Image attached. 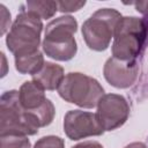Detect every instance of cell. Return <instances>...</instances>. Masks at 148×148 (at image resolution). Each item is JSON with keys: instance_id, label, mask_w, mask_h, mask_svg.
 Listing matches in <instances>:
<instances>
[{"instance_id": "cell-1", "label": "cell", "mask_w": 148, "mask_h": 148, "mask_svg": "<svg viewBox=\"0 0 148 148\" xmlns=\"http://www.w3.org/2000/svg\"><path fill=\"white\" fill-rule=\"evenodd\" d=\"M77 22L73 16L65 15L52 20L45 28L43 51L52 59L68 61L76 54L77 46L74 34Z\"/></svg>"}, {"instance_id": "cell-2", "label": "cell", "mask_w": 148, "mask_h": 148, "mask_svg": "<svg viewBox=\"0 0 148 148\" xmlns=\"http://www.w3.org/2000/svg\"><path fill=\"white\" fill-rule=\"evenodd\" d=\"M148 37V25L142 18L121 17L112 43V57L120 60H136L143 51Z\"/></svg>"}, {"instance_id": "cell-3", "label": "cell", "mask_w": 148, "mask_h": 148, "mask_svg": "<svg viewBox=\"0 0 148 148\" xmlns=\"http://www.w3.org/2000/svg\"><path fill=\"white\" fill-rule=\"evenodd\" d=\"M37 120L23 109L18 91H5L0 98V135H34L39 130Z\"/></svg>"}, {"instance_id": "cell-4", "label": "cell", "mask_w": 148, "mask_h": 148, "mask_svg": "<svg viewBox=\"0 0 148 148\" xmlns=\"http://www.w3.org/2000/svg\"><path fill=\"white\" fill-rule=\"evenodd\" d=\"M42 30V18L21 8L6 37L8 50L14 57L38 51Z\"/></svg>"}, {"instance_id": "cell-5", "label": "cell", "mask_w": 148, "mask_h": 148, "mask_svg": "<svg viewBox=\"0 0 148 148\" xmlns=\"http://www.w3.org/2000/svg\"><path fill=\"white\" fill-rule=\"evenodd\" d=\"M57 90L62 99L84 109L97 106L99 99L105 95L96 79L77 72L65 75Z\"/></svg>"}, {"instance_id": "cell-6", "label": "cell", "mask_w": 148, "mask_h": 148, "mask_svg": "<svg viewBox=\"0 0 148 148\" xmlns=\"http://www.w3.org/2000/svg\"><path fill=\"white\" fill-rule=\"evenodd\" d=\"M121 17V14L113 8L96 10L82 25V36L87 46L94 51L106 50Z\"/></svg>"}, {"instance_id": "cell-7", "label": "cell", "mask_w": 148, "mask_h": 148, "mask_svg": "<svg viewBox=\"0 0 148 148\" xmlns=\"http://www.w3.org/2000/svg\"><path fill=\"white\" fill-rule=\"evenodd\" d=\"M96 116L104 131H113L126 123L130 116V105L124 96L106 94L97 104Z\"/></svg>"}, {"instance_id": "cell-8", "label": "cell", "mask_w": 148, "mask_h": 148, "mask_svg": "<svg viewBox=\"0 0 148 148\" xmlns=\"http://www.w3.org/2000/svg\"><path fill=\"white\" fill-rule=\"evenodd\" d=\"M64 131L71 140L97 136L105 132L96 113L82 110H71L65 114Z\"/></svg>"}, {"instance_id": "cell-9", "label": "cell", "mask_w": 148, "mask_h": 148, "mask_svg": "<svg viewBox=\"0 0 148 148\" xmlns=\"http://www.w3.org/2000/svg\"><path fill=\"white\" fill-rule=\"evenodd\" d=\"M139 66L136 60H120L114 57L106 60L104 65V77L113 87L125 89L131 87L138 77Z\"/></svg>"}, {"instance_id": "cell-10", "label": "cell", "mask_w": 148, "mask_h": 148, "mask_svg": "<svg viewBox=\"0 0 148 148\" xmlns=\"http://www.w3.org/2000/svg\"><path fill=\"white\" fill-rule=\"evenodd\" d=\"M44 91L45 90L34 81L24 82L18 90V97L23 109L28 112H32L40 108L47 99Z\"/></svg>"}, {"instance_id": "cell-11", "label": "cell", "mask_w": 148, "mask_h": 148, "mask_svg": "<svg viewBox=\"0 0 148 148\" xmlns=\"http://www.w3.org/2000/svg\"><path fill=\"white\" fill-rule=\"evenodd\" d=\"M65 77L64 68L57 64L46 61L42 69L32 75V81L40 86L44 90H56Z\"/></svg>"}, {"instance_id": "cell-12", "label": "cell", "mask_w": 148, "mask_h": 148, "mask_svg": "<svg viewBox=\"0 0 148 148\" xmlns=\"http://www.w3.org/2000/svg\"><path fill=\"white\" fill-rule=\"evenodd\" d=\"M45 61L42 52L36 51L32 53L15 56V68L21 74L35 75L44 66Z\"/></svg>"}, {"instance_id": "cell-13", "label": "cell", "mask_w": 148, "mask_h": 148, "mask_svg": "<svg viewBox=\"0 0 148 148\" xmlns=\"http://www.w3.org/2000/svg\"><path fill=\"white\" fill-rule=\"evenodd\" d=\"M21 8L31 12L39 18H51L58 10L57 1H27Z\"/></svg>"}, {"instance_id": "cell-14", "label": "cell", "mask_w": 148, "mask_h": 148, "mask_svg": "<svg viewBox=\"0 0 148 148\" xmlns=\"http://www.w3.org/2000/svg\"><path fill=\"white\" fill-rule=\"evenodd\" d=\"M0 148H31V143L24 135H0Z\"/></svg>"}, {"instance_id": "cell-15", "label": "cell", "mask_w": 148, "mask_h": 148, "mask_svg": "<svg viewBox=\"0 0 148 148\" xmlns=\"http://www.w3.org/2000/svg\"><path fill=\"white\" fill-rule=\"evenodd\" d=\"M34 148H65V142L61 138L56 135H47L40 138Z\"/></svg>"}, {"instance_id": "cell-16", "label": "cell", "mask_w": 148, "mask_h": 148, "mask_svg": "<svg viewBox=\"0 0 148 148\" xmlns=\"http://www.w3.org/2000/svg\"><path fill=\"white\" fill-rule=\"evenodd\" d=\"M58 3V10L61 13H72L81 9L86 1H57Z\"/></svg>"}, {"instance_id": "cell-17", "label": "cell", "mask_w": 148, "mask_h": 148, "mask_svg": "<svg viewBox=\"0 0 148 148\" xmlns=\"http://www.w3.org/2000/svg\"><path fill=\"white\" fill-rule=\"evenodd\" d=\"M0 9H1V17H2V22H1V35H5V32L9 29L10 13L7 10V8L3 5H0Z\"/></svg>"}, {"instance_id": "cell-18", "label": "cell", "mask_w": 148, "mask_h": 148, "mask_svg": "<svg viewBox=\"0 0 148 148\" xmlns=\"http://www.w3.org/2000/svg\"><path fill=\"white\" fill-rule=\"evenodd\" d=\"M134 6L138 12H140L143 15V21L148 25V1H136L134 2Z\"/></svg>"}, {"instance_id": "cell-19", "label": "cell", "mask_w": 148, "mask_h": 148, "mask_svg": "<svg viewBox=\"0 0 148 148\" xmlns=\"http://www.w3.org/2000/svg\"><path fill=\"white\" fill-rule=\"evenodd\" d=\"M72 148H103V146L97 141H84L75 145Z\"/></svg>"}, {"instance_id": "cell-20", "label": "cell", "mask_w": 148, "mask_h": 148, "mask_svg": "<svg viewBox=\"0 0 148 148\" xmlns=\"http://www.w3.org/2000/svg\"><path fill=\"white\" fill-rule=\"evenodd\" d=\"M125 148H148L147 147V145L146 143H143V142H132V143H130V145H127Z\"/></svg>"}]
</instances>
